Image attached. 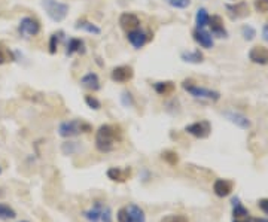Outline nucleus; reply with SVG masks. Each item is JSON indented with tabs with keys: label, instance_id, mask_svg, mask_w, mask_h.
Instances as JSON below:
<instances>
[{
	"label": "nucleus",
	"instance_id": "1",
	"mask_svg": "<svg viewBox=\"0 0 268 222\" xmlns=\"http://www.w3.org/2000/svg\"><path fill=\"white\" fill-rule=\"evenodd\" d=\"M122 134L119 127L111 125V124H104L101 125L96 133V148L106 154V152H112L115 149L116 143L121 141Z\"/></svg>",
	"mask_w": 268,
	"mask_h": 222
},
{
	"label": "nucleus",
	"instance_id": "2",
	"mask_svg": "<svg viewBox=\"0 0 268 222\" xmlns=\"http://www.w3.org/2000/svg\"><path fill=\"white\" fill-rule=\"evenodd\" d=\"M93 127L85 121L81 120H72V121H64L58 127V134L61 137H75L81 133H90Z\"/></svg>",
	"mask_w": 268,
	"mask_h": 222
},
{
	"label": "nucleus",
	"instance_id": "3",
	"mask_svg": "<svg viewBox=\"0 0 268 222\" xmlns=\"http://www.w3.org/2000/svg\"><path fill=\"white\" fill-rule=\"evenodd\" d=\"M42 8L48 17L56 22H61L69 14V5L58 0H42Z\"/></svg>",
	"mask_w": 268,
	"mask_h": 222
},
{
	"label": "nucleus",
	"instance_id": "4",
	"mask_svg": "<svg viewBox=\"0 0 268 222\" xmlns=\"http://www.w3.org/2000/svg\"><path fill=\"white\" fill-rule=\"evenodd\" d=\"M182 87H183V90L186 93H190L192 97H195V99H206V100L210 101H218L221 99V94L218 91L210 90V88H204V87H198L191 79L190 81L185 79L182 82Z\"/></svg>",
	"mask_w": 268,
	"mask_h": 222
},
{
	"label": "nucleus",
	"instance_id": "5",
	"mask_svg": "<svg viewBox=\"0 0 268 222\" xmlns=\"http://www.w3.org/2000/svg\"><path fill=\"white\" fill-rule=\"evenodd\" d=\"M18 33L22 38L38 36L40 33V22L33 17H24L22 20L19 21Z\"/></svg>",
	"mask_w": 268,
	"mask_h": 222
},
{
	"label": "nucleus",
	"instance_id": "6",
	"mask_svg": "<svg viewBox=\"0 0 268 222\" xmlns=\"http://www.w3.org/2000/svg\"><path fill=\"white\" fill-rule=\"evenodd\" d=\"M185 131L197 139H207L211 133V125L209 121L192 122L185 127Z\"/></svg>",
	"mask_w": 268,
	"mask_h": 222
},
{
	"label": "nucleus",
	"instance_id": "7",
	"mask_svg": "<svg viewBox=\"0 0 268 222\" xmlns=\"http://www.w3.org/2000/svg\"><path fill=\"white\" fill-rule=\"evenodd\" d=\"M84 216L90 222H98L100 219L104 222H109L111 221V210L108 207H103L100 202H97L96 206L91 210H87L84 213Z\"/></svg>",
	"mask_w": 268,
	"mask_h": 222
},
{
	"label": "nucleus",
	"instance_id": "8",
	"mask_svg": "<svg viewBox=\"0 0 268 222\" xmlns=\"http://www.w3.org/2000/svg\"><path fill=\"white\" fill-rule=\"evenodd\" d=\"M225 9L228 11V15H230L231 20H242V18H246L249 17V5L246 2H238V3H234V5H227Z\"/></svg>",
	"mask_w": 268,
	"mask_h": 222
},
{
	"label": "nucleus",
	"instance_id": "9",
	"mask_svg": "<svg viewBox=\"0 0 268 222\" xmlns=\"http://www.w3.org/2000/svg\"><path fill=\"white\" fill-rule=\"evenodd\" d=\"M134 76L133 67L130 66H118L112 72H111V78L114 82H119V84H125V82L131 81Z\"/></svg>",
	"mask_w": 268,
	"mask_h": 222
},
{
	"label": "nucleus",
	"instance_id": "10",
	"mask_svg": "<svg viewBox=\"0 0 268 222\" xmlns=\"http://www.w3.org/2000/svg\"><path fill=\"white\" fill-rule=\"evenodd\" d=\"M207 25L210 27L211 36L219 38V39L228 36V32H227V29L224 25V21H222V18L219 15H211L210 18H209V24Z\"/></svg>",
	"mask_w": 268,
	"mask_h": 222
},
{
	"label": "nucleus",
	"instance_id": "11",
	"mask_svg": "<svg viewBox=\"0 0 268 222\" xmlns=\"http://www.w3.org/2000/svg\"><path fill=\"white\" fill-rule=\"evenodd\" d=\"M192 38H194V41L197 42L200 46H203V48H206V49H211L213 45H215L211 33H209V32L204 30V29H198V27H197V29L192 32Z\"/></svg>",
	"mask_w": 268,
	"mask_h": 222
},
{
	"label": "nucleus",
	"instance_id": "12",
	"mask_svg": "<svg viewBox=\"0 0 268 222\" xmlns=\"http://www.w3.org/2000/svg\"><path fill=\"white\" fill-rule=\"evenodd\" d=\"M127 38H128L130 43L133 45L136 49L143 48V46L148 43V41H149L148 33H145V32H143V30H140V29H136V30L128 32V33H127Z\"/></svg>",
	"mask_w": 268,
	"mask_h": 222
},
{
	"label": "nucleus",
	"instance_id": "13",
	"mask_svg": "<svg viewBox=\"0 0 268 222\" xmlns=\"http://www.w3.org/2000/svg\"><path fill=\"white\" fill-rule=\"evenodd\" d=\"M119 25L128 33V32H131V30L139 29L140 20H139V17H137L136 14H131V12H124V14H121V17H119Z\"/></svg>",
	"mask_w": 268,
	"mask_h": 222
},
{
	"label": "nucleus",
	"instance_id": "14",
	"mask_svg": "<svg viewBox=\"0 0 268 222\" xmlns=\"http://www.w3.org/2000/svg\"><path fill=\"white\" fill-rule=\"evenodd\" d=\"M249 60L255 64H261V66L268 64V48L253 46L249 51Z\"/></svg>",
	"mask_w": 268,
	"mask_h": 222
},
{
	"label": "nucleus",
	"instance_id": "15",
	"mask_svg": "<svg viewBox=\"0 0 268 222\" xmlns=\"http://www.w3.org/2000/svg\"><path fill=\"white\" fill-rule=\"evenodd\" d=\"M213 191L218 197L224 199L227 196H230L232 191V183L227 179H216L213 182Z\"/></svg>",
	"mask_w": 268,
	"mask_h": 222
},
{
	"label": "nucleus",
	"instance_id": "16",
	"mask_svg": "<svg viewBox=\"0 0 268 222\" xmlns=\"http://www.w3.org/2000/svg\"><path fill=\"white\" fill-rule=\"evenodd\" d=\"M224 117L228 120L232 124H235L237 127H240V128H243V130H246V128H249L250 127V121L245 117V115H242V114H238V112H234V110H228V112H224Z\"/></svg>",
	"mask_w": 268,
	"mask_h": 222
},
{
	"label": "nucleus",
	"instance_id": "17",
	"mask_svg": "<svg viewBox=\"0 0 268 222\" xmlns=\"http://www.w3.org/2000/svg\"><path fill=\"white\" fill-rule=\"evenodd\" d=\"M85 42L82 39H77V38H72L69 43H67V48H66V55L67 57H72L73 54H85Z\"/></svg>",
	"mask_w": 268,
	"mask_h": 222
},
{
	"label": "nucleus",
	"instance_id": "18",
	"mask_svg": "<svg viewBox=\"0 0 268 222\" xmlns=\"http://www.w3.org/2000/svg\"><path fill=\"white\" fill-rule=\"evenodd\" d=\"M130 175H131V172L128 169L124 170V169H119V167H112V169L108 170V178L114 182H125L130 178Z\"/></svg>",
	"mask_w": 268,
	"mask_h": 222
},
{
	"label": "nucleus",
	"instance_id": "19",
	"mask_svg": "<svg viewBox=\"0 0 268 222\" xmlns=\"http://www.w3.org/2000/svg\"><path fill=\"white\" fill-rule=\"evenodd\" d=\"M81 84L84 88L90 90V91H98L100 90V78L97 76L96 73H87L85 76H82Z\"/></svg>",
	"mask_w": 268,
	"mask_h": 222
},
{
	"label": "nucleus",
	"instance_id": "20",
	"mask_svg": "<svg viewBox=\"0 0 268 222\" xmlns=\"http://www.w3.org/2000/svg\"><path fill=\"white\" fill-rule=\"evenodd\" d=\"M174 82L172 81H164V82H155L153 84V90L156 94L159 96H170L174 93Z\"/></svg>",
	"mask_w": 268,
	"mask_h": 222
},
{
	"label": "nucleus",
	"instance_id": "21",
	"mask_svg": "<svg viewBox=\"0 0 268 222\" xmlns=\"http://www.w3.org/2000/svg\"><path fill=\"white\" fill-rule=\"evenodd\" d=\"M232 216L234 218H240V219H243V218H249V210L240 203V199L238 197H234L232 200Z\"/></svg>",
	"mask_w": 268,
	"mask_h": 222
},
{
	"label": "nucleus",
	"instance_id": "22",
	"mask_svg": "<svg viewBox=\"0 0 268 222\" xmlns=\"http://www.w3.org/2000/svg\"><path fill=\"white\" fill-rule=\"evenodd\" d=\"M182 60L185 63H192V64H200L204 61V55L200 49H195V51H185L182 52Z\"/></svg>",
	"mask_w": 268,
	"mask_h": 222
},
{
	"label": "nucleus",
	"instance_id": "23",
	"mask_svg": "<svg viewBox=\"0 0 268 222\" xmlns=\"http://www.w3.org/2000/svg\"><path fill=\"white\" fill-rule=\"evenodd\" d=\"M127 210H128V215L131 218V222H146V215H145L143 209H140L137 204H128Z\"/></svg>",
	"mask_w": 268,
	"mask_h": 222
},
{
	"label": "nucleus",
	"instance_id": "24",
	"mask_svg": "<svg viewBox=\"0 0 268 222\" xmlns=\"http://www.w3.org/2000/svg\"><path fill=\"white\" fill-rule=\"evenodd\" d=\"M75 27H76L77 30H84V32L91 33V35H100L101 33V30L97 27L96 24H93V22H90V21L87 20H79Z\"/></svg>",
	"mask_w": 268,
	"mask_h": 222
},
{
	"label": "nucleus",
	"instance_id": "25",
	"mask_svg": "<svg viewBox=\"0 0 268 222\" xmlns=\"http://www.w3.org/2000/svg\"><path fill=\"white\" fill-rule=\"evenodd\" d=\"M209 18H210V15L207 14V11L204 8H200L197 11V14H195V24H197V27L198 29H204L209 24Z\"/></svg>",
	"mask_w": 268,
	"mask_h": 222
},
{
	"label": "nucleus",
	"instance_id": "26",
	"mask_svg": "<svg viewBox=\"0 0 268 222\" xmlns=\"http://www.w3.org/2000/svg\"><path fill=\"white\" fill-rule=\"evenodd\" d=\"M14 218H17V212L11 206L0 203V219L8 221V219H14Z\"/></svg>",
	"mask_w": 268,
	"mask_h": 222
},
{
	"label": "nucleus",
	"instance_id": "27",
	"mask_svg": "<svg viewBox=\"0 0 268 222\" xmlns=\"http://www.w3.org/2000/svg\"><path fill=\"white\" fill-rule=\"evenodd\" d=\"M61 38H63V32H58V33L51 35V38H49V45H48V48H49V54H56V52H57L58 45H60Z\"/></svg>",
	"mask_w": 268,
	"mask_h": 222
},
{
	"label": "nucleus",
	"instance_id": "28",
	"mask_svg": "<svg viewBox=\"0 0 268 222\" xmlns=\"http://www.w3.org/2000/svg\"><path fill=\"white\" fill-rule=\"evenodd\" d=\"M161 158L167 162V164H170V165H176L179 162V155L174 151H164L161 154Z\"/></svg>",
	"mask_w": 268,
	"mask_h": 222
},
{
	"label": "nucleus",
	"instance_id": "29",
	"mask_svg": "<svg viewBox=\"0 0 268 222\" xmlns=\"http://www.w3.org/2000/svg\"><path fill=\"white\" fill-rule=\"evenodd\" d=\"M242 35L246 41H253L256 36V30L252 25H243L242 27Z\"/></svg>",
	"mask_w": 268,
	"mask_h": 222
},
{
	"label": "nucleus",
	"instance_id": "30",
	"mask_svg": "<svg viewBox=\"0 0 268 222\" xmlns=\"http://www.w3.org/2000/svg\"><path fill=\"white\" fill-rule=\"evenodd\" d=\"M166 2L176 9H186L191 5V0H166Z\"/></svg>",
	"mask_w": 268,
	"mask_h": 222
},
{
	"label": "nucleus",
	"instance_id": "31",
	"mask_svg": "<svg viewBox=\"0 0 268 222\" xmlns=\"http://www.w3.org/2000/svg\"><path fill=\"white\" fill-rule=\"evenodd\" d=\"M159 222H190L185 215H167L164 218H161Z\"/></svg>",
	"mask_w": 268,
	"mask_h": 222
},
{
	"label": "nucleus",
	"instance_id": "32",
	"mask_svg": "<svg viewBox=\"0 0 268 222\" xmlns=\"http://www.w3.org/2000/svg\"><path fill=\"white\" fill-rule=\"evenodd\" d=\"M85 103L88 104V107H91V109H94V110H98L100 107H101V103L100 100L94 97V96H85Z\"/></svg>",
	"mask_w": 268,
	"mask_h": 222
},
{
	"label": "nucleus",
	"instance_id": "33",
	"mask_svg": "<svg viewBox=\"0 0 268 222\" xmlns=\"http://www.w3.org/2000/svg\"><path fill=\"white\" fill-rule=\"evenodd\" d=\"M116 218H118V222H131V218H130V215H128L127 207H121V209L118 210Z\"/></svg>",
	"mask_w": 268,
	"mask_h": 222
},
{
	"label": "nucleus",
	"instance_id": "34",
	"mask_svg": "<svg viewBox=\"0 0 268 222\" xmlns=\"http://www.w3.org/2000/svg\"><path fill=\"white\" fill-rule=\"evenodd\" d=\"M255 9L258 12H267L268 0H255Z\"/></svg>",
	"mask_w": 268,
	"mask_h": 222
},
{
	"label": "nucleus",
	"instance_id": "35",
	"mask_svg": "<svg viewBox=\"0 0 268 222\" xmlns=\"http://www.w3.org/2000/svg\"><path fill=\"white\" fill-rule=\"evenodd\" d=\"M258 206H259V209H261L265 215H268V199H261V200L258 202Z\"/></svg>",
	"mask_w": 268,
	"mask_h": 222
},
{
	"label": "nucleus",
	"instance_id": "36",
	"mask_svg": "<svg viewBox=\"0 0 268 222\" xmlns=\"http://www.w3.org/2000/svg\"><path fill=\"white\" fill-rule=\"evenodd\" d=\"M6 61H8V55H6L5 49L0 48V64H3V63H6Z\"/></svg>",
	"mask_w": 268,
	"mask_h": 222
},
{
	"label": "nucleus",
	"instance_id": "37",
	"mask_svg": "<svg viewBox=\"0 0 268 222\" xmlns=\"http://www.w3.org/2000/svg\"><path fill=\"white\" fill-rule=\"evenodd\" d=\"M262 35H264V39L268 42V24L264 27V30H262Z\"/></svg>",
	"mask_w": 268,
	"mask_h": 222
},
{
	"label": "nucleus",
	"instance_id": "38",
	"mask_svg": "<svg viewBox=\"0 0 268 222\" xmlns=\"http://www.w3.org/2000/svg\"><path fill=\"white\" fill-rule=\"evenodd\" d=\"M232 222H250V221H248V218H243V219H240V218H234Z\"/></svg>",
	"mask_w": 268,
	"mask_h": 222
},
{
	"label": "nucleus",
	"instance_id": "39",
	"mask_svg": "<svg viewBox=\"0 0 268 222\" xmlns=\"http://www.w3.org/2000/svg\"><path fill=\"white\" fill-rule=\"evenodd\" d=\"M253 222H268L267 218H255Z\"/></svg>",
	"mask_w": 268,
	"mask_h": 222
},
{
	"label": "nucleus",
	"instance_id": "40",
	"mask_svg": "<svg viewBox=\"0 0 268 222\" xmlns=\"http://www.w3.org/2000/svg\"><path fill=\"white\" fill-rule=\"evenodd\" d=\"M2 191V189H0ZM0 196H5V192H0Z\"/></svg>",
	"mask_w": 268,
	"mask_h": 222
},
{
	"label": "nucleus",
	"instance_id": "41",
	"mask_svg": "<svg viewBox=\"0 0 268 222\" xmlns=\"http://www.w3.org/2000/svg\"><path fill=\"white\" fill-rule=\"evenodd\" d=\"M0 175H2V167H0Z\"/></svg>",
	"mask_w": 268,
	"mask_h": 222
},
{
	"label": "nucleus",
	"instance_id": "42",
	"mask_svg": "<svg viewBox=\"0 0 268 222\" xmlns=\"http://www.w3.org/2000/svg\"><path fill=\"white\" fill-rule=\"evenodd\" d=\"M19 222H29V221H19Z\"/></svg>",
	"mask_w": 268,
	"mask_h": 222
},
{
	"label": "nucleus",
	"instance_id": "43",
	"mask_svg": "<svg viewBox=\"0 0 268 222\" xmlns=\"http://www.w3.org/2000/svg\"><path fill=\"white\" fill-rule=\"evenodd\" d=\"M232 2H235V0H232Z\"/></svg>",
	"mask_w": 268,
	"mask_h": 222
}]
</instances>
